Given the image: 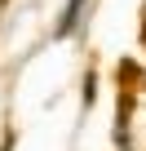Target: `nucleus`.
I'll list each match as a JSON object with an SVG mask.
<instances>
[]
</instances>
